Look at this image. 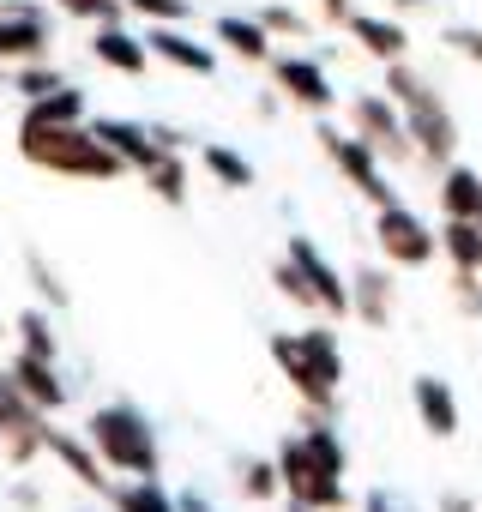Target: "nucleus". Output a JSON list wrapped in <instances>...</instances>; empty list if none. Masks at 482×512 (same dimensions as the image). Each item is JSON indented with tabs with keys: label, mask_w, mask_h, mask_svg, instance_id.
Returning a JSON list of instances; mask_svg holds the SVG:
<instances>
[{
	"label": "nucleus",
	"mask_w": 482,
	"mask_h": 512,
	"mask_svg": "<svg viewBox=\"0 0 482 512\" xmlns=\"http://www.w3.org/2000/svg\"><path fill=\"white\" fill-rule=\"evenodd\" d=\"M278 476H284V488H290L302 506H314V512L344 506V446H338V434H332V428H308L302 440H290V446L278 452Z\"/></svg>",
	"instance_id": "1"
},
{
	"label": "nucleus",
	"mask_w": 482,
	"mask_h": 512,
	"mask_svg": "<svg viewBox=\"0 0 482 512\" xmlns=\"http://www.w3.org/2000/svg\"><path fill=\"white\" fill-rule=\"evenodd\" d=\"M25 157L43 169H61V175H115L121 169V151L97 133H79L73 121L67 127H25Z\"/></svg>",
	"instance_id": "2"
},
{
	"label": "nucleus",
	"mask_w": 482,
	"mask_h": 512,
	"mask_svg": "<svg viewBox=\"0 0 482 512\" xmlns=\"http://www.w3.org/2000/svg\"><path fill=\"white\" fill-rule=\"evenodd\" d=\"M272 356L278 368L296 380V392L308 404H332L338 380H344V356L332 344V332H302V338H272Z\"/></svg>",
	"instance_id": "3"
},
{
	"label": "nucleus",
	"mask_w": 482,
	"mask_h": 512,
	"mask_svg": "<svg viewBox=\"0 0 482 512\" xmlns=\"http://www.w3.org/2000/svg\"><path fill=\"white\" fill-rule=\"evenodd\" d=\"M91 446L115 464V470H133V476H151L157 470V446H151V428L133 416V410H97L91 416Z\"/></svg>",
	"instance_id": "4"
},
{
	"label": "nucleus",
	"mask_w": 482,
	"mask_h": 512,
	"mask_svg": "<svg viewBox=\"0 0 482 512\" xmlns=\"http://www.w3.org/2000/svg\"><path fill=\"white\" fill-rule=\"evenodd\" d=\"M392 97L410 109V133H416V145L428 151V157H452V145H458V127H452V115L410 79V73H392Z\"/></svg>",
	"instance_id": "5"
},
{
	"label": "nucleus",
	"mask_w": 482,
	"mask_h": 512,
	"mask_svg": "<svg viewBox=\"0 0 482 512\" xmlns=\"http://www.w3.org/2000/svg\"><path fill=\"white\" fill-rule=\"evenodd\" d=\"M374 235H380V247H386V260H398V266H428V260H434V235H428L422 217H410L404 205H380Z\"/></svg>",
	"instance_id": "6"
},
{
	"label": "nucleus",
	"mask_w": 482,
	"mask_h": 512,
	"mask_svg": "<svg viewBox=\"0 0 482 512\" xmlns=\"http://www.w3.org/2000/svg\"><path fill=\"white\" fill-rule=\"evenodd\" d=\"M320 139H326V157H332V163H338V169H344L368 199H374V205H398V199H392V187L380 181L374 157H368V139H344L338 127H320Z\"/></svg>",
	"instance_id": "7"
},
{
	"label": "nucleus",
	"mask_w": 482,
	"mask_h": 512,
	"mask_svg": "<svg viewBox=\"0 0 482 512\" xmlns=\"http://www.w3.org/2000/svg\"><path fill=\"white\" fill-rule=\"evenodd\" d=\"M290 266H296V272L308 278V290L320 296V308H338V314L350 308V290L338 284V272H332V266L320 260V253H314V241H302V235H290Z\"/></svg>",
	"instance_id": "8"
},
{
	"label": "nucleus",
	"mask_w": 482,
	"mask_h": 512,
	"mask_svg": "<svg viewBox=\"0 0 482 512\" xmlns=\"http://www.w3.org/2000/svg\"><path fill=\"white\" fill-rule=\"evenodd\" d=\"M49 49V31L37 13H7L0 19V61H31Z\"/></svg>",
	"instance_id": "9"
},
{
	"label": "nucleus",
	"mask_w": 482,
	"mask_h": 512,
	"mask_svg": "<svg viewBox=\"0 0 482 512\" xmlns=\"http://www.w3.org/2000/svg\"><path fill=\"white\" fill-rule=\"evenodd\" d=\"M356 127L368 133V145H380V151H392V157H404V127H398V115H392V103H380V97H356Z\"/></svg>",
	"instance_id": "10"
},
{
	"label": "nucleus",
	"mask_w": 482,
	"mask_h": 512,
	"mask_svg": "<svg viewBox=\"0 0 482 512\" xmlns=\"http://www.w3.org/2000/svg\"><path fill=\"white\" fill-rule=\"evenodd\" d=\"M278 85H284L296 103H308V109H326V103H332V85H326V73H320L314 61H278Z\"/></svg>",
	"instance_id": "11"
},
{
	"label": "nucleus",
	"mask_w": 482,
	"mask_h": 512,
	"mask_svg": "<svg viewBox=\"0 0 482 512\" xmlns=\"http://www.w3.org/2000/svg\"><path fill=\"white\" fill-rule=\"evenodd\" d=\"M13 380H19L43 410H61V398H67V392H61V380H55V368H49V356H37V350L13 362Z\"/></svg>",
	"instance_id": "12"
},
{
	"label": "nucleus",
	"mask_w": 482,
	"mask_h": 512,
	"mask_svg": "<svg viewBox=\"0 0 482 512\" xmlns=\"http://www.w3.org/2000/svg\"><path fill=\"white\" fill-rule=\"evenodd\" d=\"M416 410H422V422L434 434H458V404H452V392L440 380H416Z\"/></svg>",
	"instance_id": "13"
},
{
	"label": "nucleus",
	"mask_w": 482,
	"mask_h": 512,
	"mask_svg": "<svg viewBox=\"0 0 482 512\" xmlns=\"http://www.w3.org/2000/svg\"><path fill=\"white\" fill-rule=\"evenodd\" d=\"M97 139H109L127 163H139V169H157L163 157H157V145H145V133L139 127H127V121H97Z\"/></svg>",
	"instance_id": "14"
},
{
	"label": "nucleus",
	"mask_w": 482,
	"mask_h": 512,
	"mask_svg": "<svg viewBox=\"0 0 482 512\" xmlns=\"http://www.w3.org/2000/svg\"><path fill=\"white\" fill-rule=\"evenodd\" d=\"M217 37H223L235 55H248V61H266V55H272L266 25H248V19H217Z\"/></svg>",
	"instance_id": "15"
},
{
	"label": "nucleus",
	"mask_w": 482,
	"mask_h": 512,
	"mask_svg": "<svg viewBox=\"0 0 482 512\" xmlns=\"http://www.w3.org/2000/svg\"><path fill=\"white\" fill-rule=\"evenodd\" d=\"M350 31H356V43H362L368 55H386V61L404 55V31L386 25V19H350Z\"/></svg>",
	"instance_id": "16"
},
{
	"label": "nucleus",
	"mask_w": 482,
	"mask_h": 512,
	"mask_svg": "<svg viewBox=\"0 0 482 512\" xmlns=\"http://www.w3.org/2000/svg\"><path fill=\"white\" fill-rule=\"evenodd\" d=\"M440 199H446V211H452V217H482V175H470V169H452Z\"/></svg>",
	"instance_id": "17"
},
{
	"label": "nucleus",
	"mask_w": 482,
	"mask_h": 512,
	"mask_svg": "<svg viewBox=\"0 0 482 512\" xmlns=\"http://www.w3.org/2000/svg\"><path fill=\"white\" fill-rule=\"evenodd\" d=\"M79 91H55V97H37L31 103V115H25V127H67V121H79Z\"/></svg>",
	"instance_id": "18"
},
{
	"label": "nucleus",
	"mask_w": 482,
	"mask_h": 512,
	"mask_svg": "<svg viewBox=\"0 0 482 512\" xmlns=\"http://www.w3.org/2000/svg\"><path fill=\"white\" fill-rule=\"evenodd\" d=\"M49 452H55V458H61V464L85 482V488H103V470H97V458H91L79 440H67V434H55V428H49Z\"/></svg>",
	"instance_id": "19"
},
{
	"label": "nucleus",
	"mask_w": 482,
	"mask_h": 512,
	"mask_svg": "<svg viewBox=\"0 0 482 512\" xmlns=\"http://www.w3.org/2000/svg\"><path fill=\"white\" fill-rule=\"evenodd\" d=\"M97 61H109V67H121V73H145V49H139L133 37H121V31H103V37H97Z\"/></svg>",
	"instance_id": "20"
},
{
	"label": "nucleus",
	"mask_w": 482,
	"mask_h": 512,
	"mask_svg": "<svg viewBox=\"0 0 482 512\" xmlns=\"http://www.w3.org/2000/svg\"><path fill=\"white\" fill-rule=\"evenodd\" d=\"M151 49H157L163 61H175V67H193V73H211V55H205L199 43H187V37H175V31H157V37H151Z\"/></svg>",
	"instance_id": "21"
},
{
	"label": "nucleus",
	"mask_w": 482,
	"mask_h": 512,
	"mask_svg": "<svg viewBox=\"0 0 482 512\" xmlns=\"http://www.w3.org/2000/svg\"><path fill=\"white\" fill-rule=\"evenodd\" d=\"M205 163H211V175H217V181H229V187H248V181H254V169L241 163L235 151H223V145H211V151H205Z\"/></svg>",
	"instance_id": "22"
},
{
	"label": "nucleus",
	"mask_w": 482,
	"mask_h": 512,
	"mask_svg": "<svg viewBox=\"0 0 482 512\" xmlns=\"http://www.w3.org/2000/svg\"><path fill=\"white\" fill-rule=\"evenodd\" d=\"M356 284H362V320H374V326H380V320L392 314V290H386V278H374V272H368V278H356Z\"/></svg>",
	"instance_id": "23"
},
{
	"label": "nucleus",
	"mask_w": 482,
	"mask_h": 512,
	"mask_svg": "<svg viewBox=\"0 0 482 512\" xmlns=\"http://www.w3.org/2000/svg\"><path fill=\"white\" fill-rule=\"evenodd\" d=\"M151 187H157L163 199H181V193H187V169H181V163H157V169H151Z\"/></svg>",
	"instance_id": "24"
},
{
	"label": "nucleus",
	"mask_w": 482,
	"mask_h": 512,
	"mask_svg": "<svg viewBox=\"0 0 482 512\" xmlns=\"http://www.w3.org/2000/svg\"><path fill=\"white\" fill-rule=\"evenodd\" d=\"M19 332H25V344H31L37 356H55V338H49V320H43V314H25Z\"/></svg>",
	"instance_id": "25"
},
{
	"label": "nucleus",
	"mask_w": 482,
	"mask_h": 512,
	"mask_svg": "<svg viewBox=\"0 0 482 512\" xmlns=\"http://www.w3.org/2000/svg\"><path fill=\"white\" fill-rule=\"evenodd\" d=\"M127 512H169V500H163L157 482H139V488L127 494Z\"/></svg>",
	"instance_id": "26"
},
{
	"label": "nucleus",
	"mask_w": 482,
	"mask_h": 512,
	"mask_svg": "<svg viewBox=\"0 0 482 512\" xmlns=\"http://www.w3.org/2000/svg\"><path fill=\"white\" fill-rule=\"evenodd\" d=\"M139 13H157V19H181L187 13V0H133Z\"/></svg>",
	"instance_id": "27"
},
{
	"label": "nucleus",
	"mask_w": 482,
	"mask_h": 512,
	"mask_svg": "<svg viewBox=\"0 0 482 512\" xmlns=\"http://www.w3.org/2000/svg\"><path fill=\"white\" fill-rule=\"evenodd\" d=\"M61 7H67V13H79V19H109V13H115L109 0H61Z\"/></svg>",
	"instance_id": "28"
},
{
	"label": "nucleus",
	"mask_w": 482,
	"mask_h": 512,
	"mask_svg": "<svg viewBox=\"0 0 482 512\" xmlns=\"http://www.w3.org/2000/svg\"><path fill=\"white\" fill-rule=\"evenodd\" d=\"M272 476H278L272 464H254V470H248V494H254V500H266V494H272Z\"/></svg>",
	"instance_id": "29"
},
{
	"label": "nucleus",
	"mask_w": 482,
	"mask_h": 512,
	"mask_svg": "<svg viewBox=\"0 0 482 512\" xmlns=\"http://www.w3.org/2000/svg\"><path fill=\"white\" fill-rule=\"evenodd\" d=\"M19 91H25V97H49V91H55V73H25Z\"/></svg>",
	"instance_id": "30"
},
{
	"label": "nucleus",
	"mask_w": 482,
	"mask_h": 512,
	"mask_svg": "<svg viewBox=\"0 0 482 512\" xmlns=\"http://www.w3.org/2000/svg\"><path fill=\"white\" fill-rule=\"evenodd\" d=\"M266 31H290V37H296V31H302V19H296V13H284V7H272V13H266Z\"/></svg>",
	"instance_id": "31"
},
{
	"label": "nucleus",
	"mask_w": 482,
	"mask_h": 512,
	"mask_svg": "<svg viewBox=\"0 0 482 512\" xmlns=\"http://www.w3.org/2000/svg\"><path fill=\"white\" fill-rule=\"evenodd\" d=\"M368 512H404L398 500H386V494H368Z\"/></svg>",
	"instance_id": "32"
},
{
	"label": "nucleus",
	"mask_w": 482,
	"mask_h": 512,
	"mask_svg": "<svg viewBox=\"0 0 482 512\" xmlns=\"http://www.w3.org/2000/svg\"><path fill=\"white\" fill-rule=\"evenodd\" d=\"M326 13L332 19H350V0H326Z\"/></svg>",
	"instance_id": "33"
},
{
	"label": "nucleus",
	"mask_w": 482,
	"mask_h": 512,
	"mask_svg": "<svg viewBox=\"0 0 482 512\" xmlns=\"http://www.w3.org/2000/svg\"><path fill=\"white\" fill-rule=\"evenodd\" d=\"M446 512H470V500H458V494H452V500H446Z\"/></svg>",
	"instance_id": "34"
},
{
	"label": "nucleus",
	"mask_w": 482,
	"mask_h": 512,
	"mask_svg": "<svg viewBox=\"0 0 482 512\" xmlns=\"http://www.w3.org/2000/svg\"><path fill=\"white\" fill-rule=\"evenodd\" d=\"M181 512H205V506H199V500H187V506H181Z\"/></svg>",
	"instance_id": "35"
}]
</instances>
